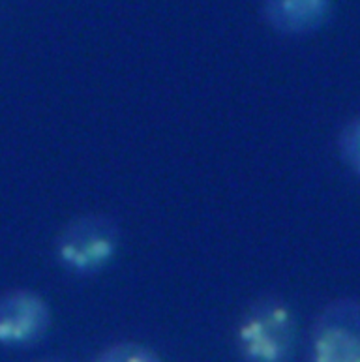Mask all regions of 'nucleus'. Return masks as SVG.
Wrapping results in <instances>:
<instances>
[{
  "mask_svg": "<svg viewBox=\"0 0 360 362\" xmlns=\"http://www.w3.org/2000/svg\"><path fill=\"white\" fill-rule=\"evenodd\" d=\"M122 229L111 214L86 212L71 218L54 237V263L64 274L88 280L103 274L119 257Z\"/></svg>",
  "mask_w": 360,
  "mask_h": 362,
  "instance_id": "nucleus-1",
  "label": "nucleus"
},
{
  "mask_svg": "<svg viewBox=\"0 0 360 362\" xmlns=\"http://www.w3.org/2000/svg\"><path fill=\"white\" fill-rule=\"evenodd\" d=\"M296 315L276 293L253 298L235 327V347L246 362H285L296 351Z\"/></svg>",
  "mask_w": 360,
  "mask_h": 362,
  "instance_id": "nucleus-2",
  "label": "nucleus"
},
{
  "mask_svg": "<svg viewBox=\"0 0 360 362\" xmlns=\"http://www.w3.org/2000/svg\"><path fill=\"white\" fill-rule=\"evenodd\" d=\"M313 362L360 361V304L355 297L334 298L318 314L308 338Z\"/></svg>",
  "mask_w": 360,
  "mask_h": 362,
  "instance_id": "nucleus-3",
  "label": "nucleus"
},
{
  "mask_svg": "<svg viewBox=\"0 0 360 362\" xmlns=\"http://www.w3.org/2000/svg\"><path fill=\"white\" fill-rule=\"evenodd\" d=\"M53 312L43 295L28 287L0 293V347L33 349L47 336Z\"/></svg>",
  "mask_w": 360,
  "mask_h": 362,
  "instance_id": "nucleus-4",
  "label": "nucleus"
},
{
  "mask_svg": "<svg viewBox=\"0 0 360 362\" xmlns=\"http://www.w3.org/2000/svg\"><path fill=\"white\" fill-rule=\"evenodd\" d=\"M332 10V0H263L261 17L278 36L306 38L327 27Z\"/></svg>",
  "mask_w": 360,
  "mask_h": 362,
  "instance_id": "nucleus-5",
  "label": "nucleus"
},
{
  "mask_svg": "<svg viewBox=\"0 0 360 362\" xmlns=\"http://www.w3.org/2000/svg\"><path fill=\"white\" fill-rule=\"evenodd\" d=\"M98 362H158L160 355L154 347L141 344V341H115L103 347L96 355Z\"/></svg>",
  "mask_w": 360,
  "mask_h": 362,
  "instance_id": "nucleus-6",
  "label": "nucleus"
},
{
  "mask_svg": "<svg viewBox=\"0 0 360 362\" xmlns=\"http://www.w3.org/2000/svg\"><path fill=\"white\" fill-rule=\"evenodd\" d=\"M338 152L339 160L349 169L353 177L360 173V122L359 117H353L342 126L338 134Z\"/></svg>",
  "mask_w": 360,
  "mask_h": 362,
  "instance_id": "nucleus-7",
  "label": "nucleus"
}]
</instances>
